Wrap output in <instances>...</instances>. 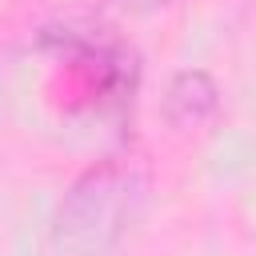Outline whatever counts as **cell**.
Wrapping results in <instances>:
<instances>
[{"mask_svg": "<svg viewBox=\"0 0 256 256\" xmlns=\"http://www.w3.org/2000/svg\"><path fill=\"white\" fill-rule=\"evenodd\" d=\"M104 4L116 8V12H128V16H148V12H156V8H164L172 0H104Z\"/></svg>", "mask_w": 256, "mask_h": 256, "instance_id": "obj_4", "label": "cell"}, {"mask_svg": "<svg viewBox=\"0 0 256 256\" xmlns=\"http://www.w3.org/2000/svg\"><path fill=\"white\" fill-rule=\"evenodd\" d=\"M36 48L60 68L68 104L112 120H124L132 112L140 88V56L124 36L104 24H60L40 28Z\"/></svg>", "mask_w": 256, "mask_h": 256, "instance_id": "obj_2", "label": "cell"}, {"mask_svg": "<svg viewBox=\"0 0 256 256\" xmlns=\"http://www.w3.org/2000/svg\"><path fill=\"white\" fill-rule=\"evenodd\" d=\"M160 116L172 132H200L220 116V84L208 68H176L160 92Z\"/></svg>", "mask_w": 256, "mask_h": 256, "instance_id": "obj_3", "label": "cell"}, {"mask_svg": "<svg viewBox=\"0 0 256 256\" xmlns=\"http://www.w3.org/2000/svg\"><path fill=\"white\" fill-rule=\"evenodd\" d=\"M148 168L136 156H104L88 164L52 212V244L68 256H104L148 204Z\"/></svg>", "mask_w": 256, "mask_h": 256, "instance_id": "obj_1", "label": "cell"}]
</instances>
